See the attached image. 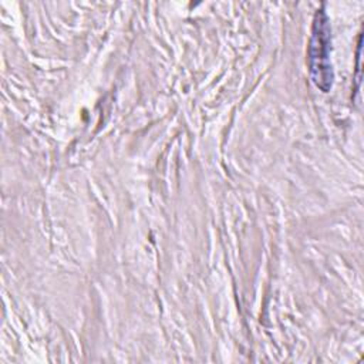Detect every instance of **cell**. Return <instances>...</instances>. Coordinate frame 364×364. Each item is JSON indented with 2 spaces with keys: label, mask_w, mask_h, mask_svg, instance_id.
Returning <instances> with one entry per match:
<instances>
[{
  "label": "cell",
  "mask_w": 364,
  "mask_h": 364,
  "mask_svg": "<svg viewBox=\"0 0 364 364\" xmlns=\"http://www.w3.org/2000/svg\"><path fill=\"white\" fill-rule=\"evenodd\" d=\"M307 58L311 81L323 92H328L333 85V68L330 61V23L323 9L317 10L314 14Z\"/></svg>",
  "instance_id": "cell-1"
}]
</instances>
